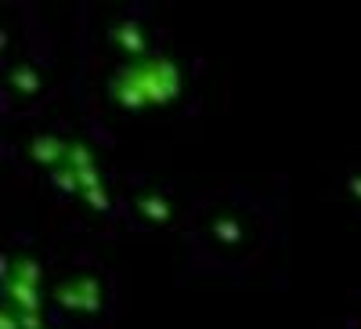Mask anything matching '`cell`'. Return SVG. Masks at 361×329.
Wrapping results in <instances>:
<instances>
[{
	"instance_id": "1",
	"label": "cell",
	"mask_w": 361,
	"mask_h": 329,
	"mask_svg": "<svg viewBox=\"0 0 361 329\" xmlns=\"http://www.w3.org/2000/svg\"><path fill=\"white\" fill-rule=\"evenodd\" d=\"M180 91V69L170 58H137L123 66L112 80V98L123 109H148V105H166Z\"/></svg>"
},
{
	"instance_id": "2",
	"label": "cell",
	"mask_w": 361,
	"mask_h": 329,
	"mask_svg": "<svg viewBox=\"0 0 361 329\" xmlns=\"http://www.w3.org/2000/svg\"><path fill=\"white\" fill-rule=\"evenodd\" d=\"M54 301L69 308V311H98L102 308V282L90 279V275H76V279H66L62 286L54 289Z\"/></svg>"
},
{
	"instance_id": "3",
	"label": "cell",
	"mask_w": 361,
	"mask_h": 329,
	"mask_svg": "<svg viewBox=\"0 0 361 329\" xmlns=\"http://www.w3.org/2000/svg\"><path fill=\"white\" fill-rule=\"evenodd\" d=\"M4 293H8V304H11L18 315H37V311H40V304H44L40 282H29V279L4 275Z\"/></svg>"
},
{
	"instance_id": "4",
	"label": "cell",
	"mask_w": 361,
	"mask_h": 329,
	"mask_svg": "<svg viewBox=\"0 0 361 329\" xmlns=\"http://www.w3.org/2000/svg\"><path fill=\"white\" fill-rule=\"evenodd\" d=\"M29 156H33L37 163L58 170L66 160H69V141L66 138H54V134H44V138H33V145H29Z\"/></svg>"
},
{
	"instance_id": "5",
	"label": "cell",
	"mask_w": 361,
	"mask_h": 329,
	"mask_svg": "<svg viewBox=\"0 0 361 329\" xmlns=\"http://www.w3.org/2000/svg\"><path fill=\"white\" fill-rule=\"evenodd\" d=\"M112 44L123 51V54H130V62L145 58V33H141L137 22H119V25H112Z\"/></svg>"
},
{
	"instance_id": "6",
	"label": "cell",
	"mask_w": 361,
	"mask_h": 329,
	"mask_svg": "<svg viewBox=\"0 0 361 329\" xmlns=\"http://www.w3.org/2000/svg\"><path fill=\"white\" fill-rule=\"evenodd\" d=\"M137 214L145 217V221H170V203L163 199V196H156V192H145L141 199H137Z\"/></svg>"
},
{
	"instance_id": "7",
	"label": "cell",
	"mask_w": 361,
	"mask_h": 329,
	"mask_svg": "<svg viewBox=\"0 0 361 329\" xmlns=\"http://www.w3.org/2000/svg\"><path fill=\"white\" fill-rule=\"evenodd\" d=\"M11 87H15V91L18 95H37L40 91V73L33 69V66H15L11 69Z\"/></svg>"
},
{
	"instance_id": "8",
	"label": "cell",
	"mask_w": 361,
	"mask_h": 329,
	"mask_svg": "<svg viewBox=\"0 0 361 329\" xmlns=\"http://www.w3.org/2000/svg\"><path fill=\"white\" fill-rule=\"evenodd\" d=\"M214 235L221 239V243H238V239H243V228H238L235 217H217L214 221Z\"/></svg>"
},
{
	"instance_id": "9",
	"label": "cell",
	"mask_w": 361,
	"mask_h": 329,
	"mask_svg": "<svg viewBox=\"0 0 361 329\" xmlns=\"http://www.w3.org/2000/svg\"><path fill=\"white\" fill-rule=\"evenodd\" d=\"M83 199L90 203V210H109V192L105 189H90V192H83Z\"/></svg>"
},
{
	"instance_id": "10",
	"label": "cell",
	"mask_w": 361,
	"mask_h": 329,
	"mask_svg": "<svg viewBox=\"0 0 361 329\" xmlns=\"http://www.w3.org/2000/svg\"><path fill=\"white\" fill-rule=\"evenodd\" d=\"M0 318H4V325H0V329H22V315L11 304H4V315H0Z\"/></svg>"
},
{
	"instance_id": "11",
	"label": "cell",
	"mask_w": 361,
	"mask_h": 329,
	"mask_svg": "<svg viewBox=\"0 0 361 329\" xmlns=\"http://www.w3.org/2000/svg\"><path fill=\"white\" fill-rule=\"evenodd\" d=\"M350 192L361 199V174H354V177H350Z\"/></svg>"
}]
</instances>
